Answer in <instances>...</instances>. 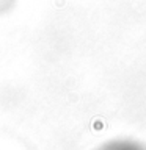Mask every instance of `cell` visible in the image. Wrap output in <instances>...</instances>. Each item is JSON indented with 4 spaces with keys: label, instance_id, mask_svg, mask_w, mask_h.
I'll return each instance as SVG.
<instances>
[{
    "label": "cell",
    "instance_id": "1",
    "mask_svg": "<svg viewBox=\"0 0 146 150\" xmlns=\"http://www.w3.org/2000/svg\"><path fill=\"white\" fill-rule=\"evenodd\" d=\"M102 150H143V147H140L132 141H115V142L107 144Z\"/></svg>",
    "mask_w": 146,
    "mask_h": 150
}]
</instances>
